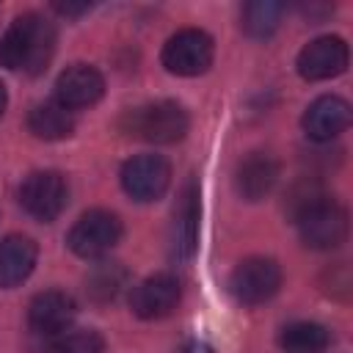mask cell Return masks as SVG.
<instances>
[{"label":"cell","instance_id":"obj_1","mask_svg":"<svg viewBox=\"0 0 353 353\" xmlns=\"http://www.w3.org/2000/svg\"><path fill=\"white\" fill-rule=\"evenodd\" d=\"M55 52V28L36 11L19 14L0 36V66L39 74Z\"/></svg>","mask_w":353,"mask_h":353},{"label":"cell","instance_id":"obj_2","mask_svg":"<svg viewBox=\"0 0 353 353\" xmlns=\"http://www.w3.org/2000/svg\"><path fill=\"white\" fill-rule=\"evenodd\" d=\"M119 127L124 135L146 141V143H176L188 135L190 119L179 102L157 99V102H146L141 108L127 110Z\"/></svg>","mask_w":353,"mask_h":353},{"label":"cell","instance_id":"obj_3","mask_svg":"<svg viewBox=\"0 0 353 353\" xmlns=\"http://www.w3.org/2000/svg\"><path fill=\"white\" fill-rule=\"evenodd\" d=\"M295 223H298L303 245L314 251H331L342 245L347 237V210L331 196H323L312 207H306L295 218Z\"/></svg>","mask_w":353,"mask_h":353},{"label":"cell","instance_id":"obj_4","mask_svg":"<svg viewBox=\"0 0 353 353\" xmlns=\"http://www.w3.org/2000/svg\"><path fill=\"white\" fill-rule=\"evenodd\" d=\"M212 55H215V44H212L210 33H204L199 28H182L163 44L160 61L171 74L196 77L210 69Z\"/></svg>","mask_w":353,"mask_h":353},{"label":"cell","instance_id":"obj_5","mask_svg":"<svg viewBox=\"0 0 353 353\" xmlns=\"http://www.w3.org/2000/svg\"><path fill=\"white\" fill-rule=\"evenodd\" d=\"M281 287V268L270 256H248L229 276V292L237 303L256 306L270 301Z\"/></svg>","mask_w":353,"mask_h":353},{"label":"cell","instance_id":"obj_6","mask_svg":"<svg viewBox=\"0 0 353 353\" xmlns=\"http://www.w3.org/2000/svg\"><path fill=\"white\" fill-rule=\"evenodd\" d=\"M121 237V221L116 212L108 210H88L83 212L66 234L69 248L83 259L105 256Z\"/></svg>","mask_w":353,"mask_h":353},{"label":"cell","instance_id":"obj_7","mask_svg":"<svg viewBox=\"0 0 353 353\" xmlns=\"http://www.w3.org/2000/svg\"><path fill=\"white\" fill-rule=\"evenodd\" d=\"M69 199L66 179L58 171H33L19 185V204L36 221H55Z\"/></svg>","mask_w":353,"mask_h":353},{"label":"cell","instance_id":"obj_8","mask_svg":"<svg viewBox=\"0 0 353 353\" xmlns=\"http://www.w3.org/2000/svg\"><path fill=\"white\" fill-rule=\"evenodd\" d=\"M171 185V165L160 154H135L121 165V188L135 201H154Z\"/></svg>","mask_w":353,"mask_h":353},{"label":"cell","instance_id":"obj_9","mask_svg":"<svg viewBox=\"0 0 353 353\" xmlns=\"http://www.w3.org/2000/svg\"><path fill=\"white\" fill-rule=\"evenodd\" d=\"M199 218H201V201H199V185L196 179H188L179 190L171 229H168V254L176 262H185L193 256L199 243Z\"/></svg>","mask_w":353,"mask_h":353},{"label":"cell","instance_id":"obj_10","mask_svg":"<svg viewBox=\"0 0 353 353\" xmlns=\"http://www.w3.org/2000/svg\"><path fill=\"white\" fill-rule=\"evenodd\" d=\"M347 61H350V52H347V44L345 39L339 36H320V39H312L301 52H298V74L303 80H331L336 74H342L347 69Z\"/></svg>","mask_w":353,"mask_h":353},{"label":"cell","instance_id":"obj_11","mask_svg":"<svg viewBox=\"0 0 353 353\" xmlns=\"http://www.w3.org/2000/svg\"><path fill=\"white\" fill-rule=\"evenodd\" d=\"M182 298L179 279L174 273H154L132 287L130 309L141 320H160L168 317Z\"/></svg>","mask_w":353,"mask_h":353},{"label":"cell","instance_id":"obj_12","mask_svg":"<svg viewBox=\"0 0 353 353\" xmlns=\"http://www.w3.org/2000/svg\"><path fill=\"white\" fill-rule=\"evenodd\" d=\"M102 94H105V80L88 63L66 66L55 80V102L63 105L66 110L91 108L94 102H99Z\"/></svg>","mask_w":353,"mask_h":353},{"label":"cell","instance_id":"obj_13","mask_svg":"<svg viewBox=\"0 0 353 353\" xmlns=\"http://www.w3.org/2000/svg\"><path fill=\"white\" fill-rule=\"evenodd\" d=\"M301 124L312 141H331L350 127V105L336 94H323L303 110Z\"/></svg>","mask_w":353,"mask_h":353},{"label":"cell","instance_id":"obj_14","mask_svg":"<svg viewBox=\"0 0 353 353\" xmlns=\"http://www.w3.org/2000/svg\"><path fill=\"white\" fill-rule=\"evenodd\" d=\"M74 320V301L61 290L39 292L28 306V325L41 336H58Z\"/></svg>","mask_w":353,"mask_h":353},{"label":"cell","instance_id":"obj_15","mask_svg":"<svg viewBox=\"0 0 353 353\" xmlns=\"http://www.w3.org/2000/svg\"><path fill=\"white\" fill-rule=\"evenodd\" d=\"M279 179V163L268 152H251L234 171V188L245 201L265 199Z\"/></svg>","mask_w":353,"mask_h":353},{"label":"cell","instance_id":"obj_16","mask_svg":"<svg viewBox=\"0 0 353 353\" xmlns=\"http://www.w3.org/2000/svg\"><path fill=\"white\" fill-rule=\"evenodd\" d=\"M39 248L25 234H8L0 243V287L11 290L19 287L36 268Z\"/></svg>","mask_w":353,"mask_h":353},{"label":"cell","instance_id":"obj_17","mask_svg":"<svg viewBox=\"0 0 353 353\" xmlns=\"http://www.w3.org/2000/svg\"><path fill=\"white\" fill-rule=\"evenodd\" d=\"M28 130L41 138V141H61L66 135H72L74 130V119L72 110H66L63 105H58L55 99L50 102H39L30 108L28 113Z\"/></svg>","mask_w":353,"mask_h":353},{"label":"cell","instance_id":"obj_18","mask_svg":"<svg viewBox=\"0 0 353 353\" xmlns=\"http://www.w3.org/2000/svg\"><path fill=\"white\" fill-rule=\"evenodd\" d=\"M328 342H331L328 328L320 323H309V320L287 325L279 336L281 353H323Z\"/></svg>","mask_w":353,"mask_h":353},{"label":"cell","instance_id":"obj_19","mask_svg":"<svg viewBox=\"0 0 353 353\" xmlns=\"http://www.w3.org/2000/svg\"><path fill=\"white\" fill-rule=\"evenodd\" d=\"M124 284H127V270L119 262H99L85 276V295L94 303H108L124 290Z\"/></svg>","mask_w":353,"mask_h":353},{"label":"cell","instance_id":"obj_20","mask_svg":"<svg viewBox=\"0 0 353 353\" xmlns=\"http://www.w3.org/2000/svg\"><path fill=\"white\" fill-rule=\"evenodd\" d=\"M281 14H284V6L281 3H273V0H254V3H245L243 6V22L240 28L251 36V39H268L279 22H281Z\"/></svg>","mask_w":353,"mask_h":353},{"label":"cell","instance_id":"obj_21","mask_svg":"<svg viewBox=\"0 0 353 353\" xmlns=\"http://www.w3.org/2000/svg\"><path fill=\"white\" fill-rule=\"evenodd\" d=\"M105 339L94 328H66L55 336L50 353H102Z\"/></svg>","mask_w":353,"mask_h":353},{"label":"cell","instance_id":"obj_22","mask_svg":"<svg viewBox=\"0 0 353 353\" xmlns=\"http://www.w3.org/2000/svg\"><path fill=\"white\" fill-rule=\"evenodd\" d=\"M325 193H323V188H320V182H314V179H301V182H295L292 188H290V193H287V212L292 215V221L306 210V207H312L317 199H323Z\"/></svg>","mask_w":353,"mask_h":353},{"label":"cell","instance_id":"obj_23","mask_svg":"<svg viewBox=\"0 0 353 353\" xmlns=\"http://www.w3.org/2000/svg\"><path fill=\"white\" fill-rule=\"evenodd\" d=\"M88 8H91L88 3H80V6H72V3H55V11H61V14H66V17H77V14L88 11Z\"/></svg>","mask_w":353,"mask_h":353},{"label":"cell","instance_id":"obj_24","mask_svg":"<svg viewBox=\"0 0 353 353\" xmlns=\"http://www.w3.org/2000/svg\"><path fill=\"white\" fill-rule=\"evenodd\" d=\"M179 353H210V347L204 342H199V339H190V342H185V347Z\"/></svg>","mask_w":353,"mask_h":353},{"label":"cell","instance_id":"obj_25","mask_svg":"<svg viewBox=\"0 0 353 353\" xmlns=\"http://www.w3.org/2000/svg\"><path fill=\"white\" fill-rule=\"evenodd\" d=\"M6 102H8V94H6V85L0 83V116H3V110H6Z\"/></svg>","mask_w":353,"mask_h":353}]
</instances>
